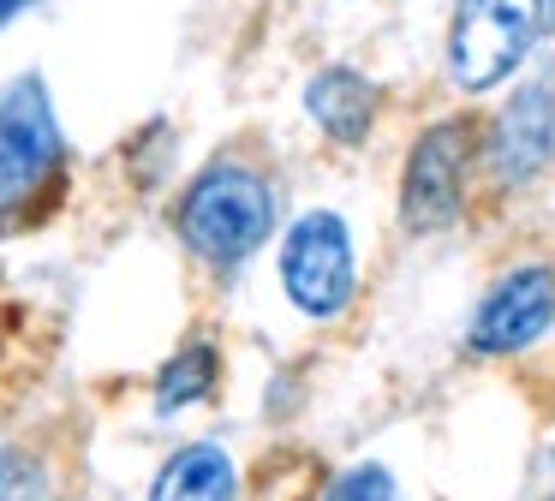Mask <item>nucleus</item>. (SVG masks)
Segmentation results:
<instances>
[{"instance_id":"nucleus-1","label":"nucleus","mask_w":555,"mask_h":501,"mask_svg":"<svg viewBox=\"0 0 555 501\" xmlns=\"http://www.w3.org/2000/svg\"><path fill=\"white\" fill-rule=\"evenodd\" d=\"M269 227H275V185H269L257 167L216 162L209 174L192 179V191H185V203H180L185 245L204 262H221V269L251 257L269 239Z\"/></svg>"},{"instance_id":"nucleus-2","label":"nucleus","mask_w":555,"mask_h":501,"mask_svg":"<svg viewBox=\"0 0 555 501\" xmlns=\"http://www.w3.org/2000/svg\"><path fill=\"white\" fill-rule=\"evenodd\" d=\"M543 0H460L448 30V78L460 90H495L543 36Z\"/></svg>"},{"instance_id":"nucleus-3","label":"nucleus","mask_w":555,"mask_h":501,"mask_svg":"<svg viewBox=\"0 0 555 501\" xmlns=\"http://www.w3.org/2000/svg\"><path fill=\"white\" fill-rule=\"evenodd\" d=\"M281 286L305 317H340L352 298V239L340 215L311 209L293 221L287 245H281Z\"/></svg>"},{"instance_id":"nucleus-4","label":"nucleus","mask_w":555,"mask_h":501,"mask_svg":"<svg viewBox=\"0 0 555 501\" xmlns=\"http://www.w3.org/2000/svg\"><path fill=\"white\" fill-rule=\"evenodd\" d=\"M466 162H472V126L466 119H436L406 155L400 179V221L412 233H442L466 203Z\"/></svg>"},{"instance_id":"nucleus-5","label":"nucleus","mask_w":555,"mask_h":501,"mask_svg":"<svg viewBox=\"0 0 555 501\" xmlns=\"http://www.w3.org/2000/svg\"><path fill=\"white\" fill-rule=\"evenodd\" d=\"M54 167H61V126H54L49 90L25 78L0 95V215L18 209Z\"/></svg>"},{"instance_id":"nucleus-6","label":"nucleus","mask_w":555,"mask_h":501,"mask_svg":"<svg viewBox=\"0 0 555 501\" xmlns=\"http://www.w3.org/2000/svg\"><path fill=\"white\" fill-rule=\"evenodd\" d=\"M550 322H555V269L526 262L507 281H495L490 298L478 305V317H472V352H483V358L526 352Z\"/></svg>"},{"instance_id":"nucleus-7","label":"nucleus","mask_w":555,"mask_h":501,"mask_svg":"<svg viewBox=\"0 0 555 501\" xmlns=\"http://www.w3.org/2000/svg\"><path fill=\"white\" fill-rule=\"evenodd\" d=\"M550 155H555V90L526 84L490 119V174L502 185H526L550 167Z\"/></svg>"},{"instance_id":"nucleus-8","label":"nucleus","mask_w":555,"mask_h":501,"mask_svg":"<svg viewBox=\"0 0 555 501\" xmlns=\"http://www.w3.org/2000/svg\"><path fill=\"white\" fill-rule=\"evenodd\" d=\"M305 107H311V119L335 143H364V131L376 126V90L359 78V72H347V66L317 72L311 90H305Z\"/></svg>"},{"instance_id":"nucleus-9","label":"nucleus","mask_w":555,"mask_h":501,"mask_svg":"<svg viewBox=\"0 0 555 501\" xmlns=\"http://www.w3.org/2000/svg\"><path fill=\"white\" fill-rule=\"evenodd\" d=\"M233 489H240L233 460L221 448H209V441H197V448H180L162 465L150 501H233Z\"/></svg>"},{"instance_id":"nucleus-10","label":"nucleus","mask_w":555,"mask_h":501,"mask_svg":"<svg viewBox=\"0 0 555 501\" xmlns=\"http://www.w3.org/2000/svg\"><path fill=\"white\" fill-rule=\"evenodd\" d=\"M209 382H216V352H209V346H185V352L173 358L168 370H162L156 400L173 412V406H185V400H197V394H209Z\"/></svg>"},{"instance_id":"nucleus-11","label":"nucleus","mask_w":555,"mask_h":501,"mask_svg":"<svg viewBox=\"0 0 555 501\" xmlns=\"http://www.w3.org/2000/svg\"><path fill=\"white\" fill-rule=\"evenodd\" d=\"M323 501H400V484L388 477V465H352L328 484Z\"/></svg>"},{"instance_id":"nucleus-12","label":"nucleus","mask_w":555,"mask_h":501,"mask_svg":"<svg viewBox=\"0 0 555 501\" xmlns=\"http://www.w3.org/2000/svg\"><path fill=\"white\" fill-rule=\"evenodd\" d=\"M0 501H49L42 489V472L18 453H0Z\"/></svg>"},{"instance_id":"nucleus-13","label":"nucleus","mask_w":555,"mask_h":501,"mask_svg":"<svg viewBox=\"0 0 555 501\" xmlns=\"http://www.w3.org/2000/svg\"><path fill=\"white\" fill-rule=\"evenodd\" d=\"M18 7H25V0H0V24L13 18V12H18Z\"/></svg>"},{"instance_id":"nucleus-14","label":"nucleus","mask_w":555,"mask_h":501,"mask_svg":"<svg viewBox=\"0 0 555 501\" xmlns=\"http://www.w3.org/2000/svg\"><path fill=\"white\" fill-rule=\"evenodd\" d=\"M543 12H555V0H543Z\"/></svg>"},{"instance_id":"nucleus-15","label":"nucleus","mask_w":555,"mask_h":501,"mask_svg":"<svg viewBox=\"0 0 555 501\" xmlns=\"http://www.w3.org/2000/svg\"><path fill=\"white\" fill-rule=\"evenodd\" d=\"M550 501H555V496H550Z\"/></svg>"}]
</instances>
